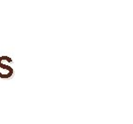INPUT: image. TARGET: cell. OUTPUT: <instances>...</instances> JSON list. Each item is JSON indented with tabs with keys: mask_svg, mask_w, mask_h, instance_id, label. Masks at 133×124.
Masks as SVG:
<instances>
[{
	"mask_svg": "<svg viewBox=\"0 0 133 124\" xmlns=\"http://www.w3.org/2000/svg\"><path fill=\"white\" fill-rule=\"evenodd\" d=\"M12 60L10 57L8 56H1L0 57V78L1 79H9L10 77H12L13 74H14V70L10 65L5 64V62L6 61Z\"/></svg>",
	"mask_w": 133,
	"mask_h": 124,
	"instance_id": "cell-1",
	"label": "cell"
}]
</instances>
